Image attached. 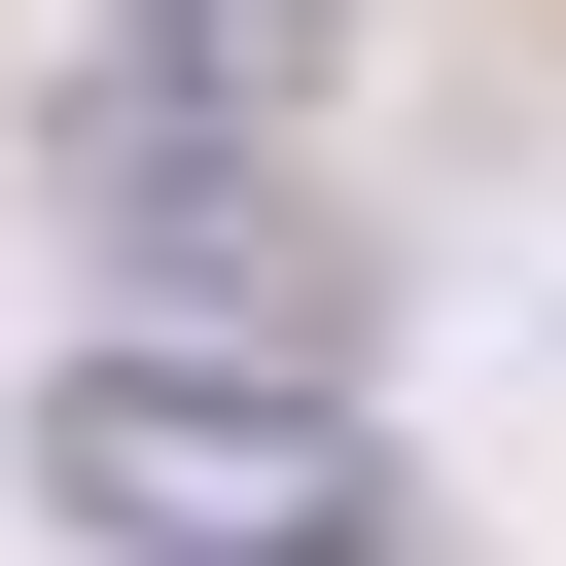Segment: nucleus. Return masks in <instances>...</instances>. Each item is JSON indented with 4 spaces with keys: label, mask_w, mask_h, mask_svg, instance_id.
Wrapping results in <instances>:
<instances>
[{
    "label": "nucleus",
    "mask_w": 566,
    "mask_h": 566,
    "mask_svg": "<svg viewBox=\"0 0 566 566\" xmlns=\"http://www.w3.org/2000/svg\"><path fill=\"white\" fill-rule=\"evenodd\" d=\"M35 495L106 566H424V460L354 389H283V354H71L35 389Z\"/></svg>",
    "instance_id": "1"
},
{
    "label": "nucleus",
    "mask_w": 566,
    "mask_h": 566,
    "mask_svg": "<svg viewBox=\"0 0 566 566\" xmlns=\"http://www.w3.org/2000/svg\"><path fill=\"white\" fill-rule=\"evenodd\" d=\"M71 142V212H106V283H142V354H354V248H318V177L283 142H212V106H35Z\"/></svg>",
    "instance_id": "2"
},
{
    "label": "nucleus",
    "mask_w": 566,
    "mask_h": 566,
    "mask_svg": "<svg viewBox=\"0 0 566 566\" xmlns=\"http://www.w3.org/2000/svg\"><path fill=\"white\" fill-rule=\"evenodd\" d=\"M318 35H354V0H71V106H212V142H283Z\"/></svg>",
    "instance_id": "3"
}]
</instances>
